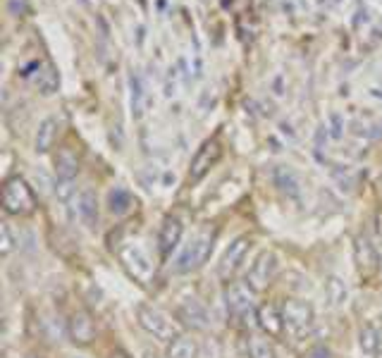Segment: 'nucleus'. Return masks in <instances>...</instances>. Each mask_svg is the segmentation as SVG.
Listing matches in <instances>:
<instances>
[{
  "label": "nucleus",
  "instance_id": "12",
  "mask_svg": "<svg viewBox=\"0 0 382 358\" xmlns=\"http://www.w3.org/2000/svg\"><path fill=\"white\" fill-rule=\"evenodd\" d=\"M177 318L191 329H208V325H211V316H208L206 306L196 299L182 301L177 309Z\"/></svg>",
  "mask_w": 382,
  "mask_h": 358
},
{
  "label": "nucleus",
  "instance_id": "3",
  "mask_svg": "<svg viewBox=\"0 0 382 358\" xmlns=\"http://www.w3.org/2000/svg\"><path fill=\"white\" fill-rule=\"evenodd\" d=\"M3 208L8 215L15 217H29L36 212V196L22 177H10L3 184Z\"/></svg>",
  "mask_w": 382,
  "mask_h": 358
},
{
  "label": "nucleus",
  "instance_id": "13",
  "mask_svg": "<svg viewBox=\"0 0 382 358\" xmlns=\"http://www.w3.org/2000/svg\"><path fill=\"white\" fill-rule=\"evenodd\" d=\"M353 260H356V267L361 275H373L380 265L378 251L366 237H356V242H353Z\"/></svg>",
  "mask_w": 382,
  "mask_h": 358
},
{
  "label": "nucleus",
  "instance_id": "27",
  "mask_svg": "<svg viewBox=\"0 0 382 358\" xmlns=\"http://www.w3.org/2000/svg\"><path fill=\"white\" fill-rule=\"evenodd\" d=\"M330 125H333V130H330V137H333V139H342V134H344V125H342L339 113L330 115Z\"/></svg>",
  "mask_w": 382,
  "mask_h": 358
},
{
  "label": "nucleus",
  "instance_id": "22",
  "mask_svg": "<svg viewBox=\"0 0 382 358\" xmlns=\"http://www.w3.org/2000/svg\"><path fill=\"white\" fill-rule=\"evenodd\" d=\"M132 208H134V196L125 187H115L108 194V210L112 215H125Z\"/></svg>",
  "mask_w": 382,
  "mask_h": 358
},
{
  "label": "nucleus",
  "instance_id": "1",
  "mask_svg": "<svg viewBox=\"0 0 382 358\" xmlns=\"http://www.w3.org/2000/svg\"><path fill=\"white\" fill-rule=\"evenodd\" d=\"M213 246H215V229H201L191 242L184 246L182 254L177 256L175 270L179 275H189V272L199 270L211 258Z\"/></svg>",
  "mask_w": 382,
  "mask_h": 358
},
{
  "label": "nucleus",
  "instance_id": "17",
  "mask_svg": "<svg viewBox=\"0 0 382 358\" xmlns=\"http://www.w3.org/2000/svg\"><path fill=\"white\" fill-rule=\"evenodd\" d=\"M325 299L333 309H342V306L349 301V287L342 277L330 275L328 282H325Z\"/></svg>",
  "mask_w": 382,
  "mask_h": 358
},
{
  "label": "nucleus",
  "instance_id": "21",
  "mask_svg": "<svg viewBox=\"0 0 382 358\" xmlns=\"http://www.w3.org/2000/svg\"><path fill=\"white\" fill-rule=\"evenodd\" d=\"M58 120L55 117H46V120L41 122V127H38L36 132V153H48L50 148H53V141L55 137H58Z\"/></svg>",
  "mask_w": 382,
  "mask_h": 358
},
{
  "label": "nucleus",
  "instance_id": "8",
  "mask_svg": "<svg viewBox=\"0 0 382 358\" xmlns=\"http://www.w3.org/2000/svg\"><path fill=\"white\" fill-rule=\"evenodd\" d=\"M222 158V143L217 137H211L208 141L201 143V148L196 150V155L191 158L189 167V184H199L213 167L217 165V160Z\"/></svg>",
  "mask_w": 382,
  "mask_h": 358
},
{
  "label": "nucleus",
  "instance_id": "32",
  "mask_svg": "<svg viewBox=\"0 0 382 358\" xmlns=\"http://www.w3.org/2000/svg\"><path fill=\"white\" fill-rule=\"evenodd\" d=\"M375 358H382V354H380V356H375Z\"/></svg>",
  "mask_w": 382,
  "mask_h": 358
},
{
  "label": "nucleus",
  "instance_id": "15",
  "mask_svg": "<svg viewBox=\"0 0 382 358\" xmlns=\"http://www.w3.org/2000/svg\"><path fill=\"white\" fill-rule=\"evenodd\" d=\"M77 212H79V220L86 229L98 227V196L93 194V189H84L77 196Z\"/></svg>",
  "mask_w": 382,
  "mask_h": 358
},
{
  "label": "nucleus",
  "instance_id": "14",
  "mask_svg": "<svg viewBox=\"0 0 382 358\" xmlns=\"http://www.w3.org/2000/svg\"><path fill=\"white\" fill-rule=\"evenodd\" d=\"M258 327L268 334V337L277 339L284 334V320H282V309L275 304H266L258 309Z\"/></svg>",
  "mask_w": 382,
  "mask_h": 358
},
{
  "label": "nucleus",
  "instance_id": "33",
  "mask_svg": "<svg viewBox=\"0 0 382 358\" xmlns=\"http://www.w3.org/2000/svg\"><path fill=\"white\" fill-rule=\"evenodd\" d=\"M75 358H82V356H75Z\"/></svg>",
  "mask_w": 382,
  "mask_h": 358
},
{
  "label": "nucleus",
  "instance_id": "18",
  "mask_svg": "<svg viewBox=\"0 0 382 358\" xmlns=\"http://www.w3.org/2000/svg\"><path fill=\"white\" fill-rule=\"evenodd\" d=\"M201 346L194 337L189 334H179L177 339H172L167 346V358H199Z\"/></svg>",
  "mask_w": 382,
  "mask_h": 358
},
{
  "label": "nucleus",
  "instance_id": "24",
  "mask_svg": "<svg viewBox=\"0 0 382 358\" xmlns=\"http://www.w3.org/2000/svg\"><path fill=\"white\" fill-rule=\"evenodd\" d=\"M246 354L249 358H277V351H275V344L268 337H249L246 342Z\"/></svg>",
  "mask_w": 382,
  "mask_h": 358
},
{
  "label": "nucleus",
  "instance_id": "10",
  "mask_svg": "<svg viewBox=\"0 0 382 358\" xmlns=\"http://www.w3.org/2000/svg\"><path fill=\"white\" fill-rule=\"evenodd\" d=\"M67 334H70L72 344L89 346L96 339V322L89 311H75L67 322Z\"/></svg>",
  "mask_w": 382,
  "mask_h": 358
},
{
  "label": "nucleus",
  "instance_id": "5",
  "mask_svg": "<svg viewBox=\"0 0 382 358\" xmlns=\"http://www.w3.org/2000/svg\"><path fill=\"white\" fill-rule=\"evenodd\" d=\"M117 256H120L122 267H125L127 275L132 277L134 282L144 284V287H148V284L153 282L155 267H153V263H151L148 254L144 251V246H139V244H125Z\"/></svg>",
  "mask_w": 382,
  "mask_h": 358
},
{
  "label": "nucleus",
  "instance_id": "20",
  "mask_svg": "<svg viewBox=\"0 0 382 358\" xmlns=\"http://www.w3.org/2000/svg\"><path fill=\"white\" fill-rule=\"evenodd\" d=\"M275 184H277L289 199H294V201L301 199V182L289 167H277V170H275Z\"/></svg>",
  "mask_w": 382,
  "mask_h": 358
},
{
  "label": "nucleus",
  "instance_id": "25",
  "mask_svg": "<svg viewBox=\"0 0 382 358\" xmlns=\"http://www.w3.org/2000/svg\"><path fill=\"white\" fill-rule=\"evenodd\" d=\"M13 249H15V234L8 222H3V225H0V256L8 258V256L13 254Z\"/></svg>",
  "mask_w": 382,
  "mask_h": 358
},
{
  "label": "nucleus",
  "instance_id": "19",
  "mask_svg": "<svg viewBox=\"0 0 382 358\" xmlns=\"http://www.w3.org/2000/svg\"><path fill=\"white\" fill-rule=\"evenodd\" d=\"M129 88H132V115H134V120H142L146 113V103H148L142 75L132 72V77H129Z\"/></svg>",
  "mask_w": 382,
  "mask_h": 358
},
{
  "label": "nucleus",
  "instance_id": "2",
  "mask_svg": "<svg viewBox=\"0 0 382 358\" xmlns=\"http://www.w3.org/2000/svg\"><path fill=\"white\" fill-rule=\"evenodd\" d=\"M137 320L151 337L160 339V342H172L182 334V327L172 316H167L165 311L158 309V306L151 304H142L137 309Z\"/></svg>",
  "mask_w": 382,
  "mask_h": 358
},
{
  "label": "nucleus",
  "instance_id": "11",
  "mask_svg": "<svg viewBox=\"0 0 382 358\" xmlns=\"http://www.w3.org/2000/svg\"><path fill=\"white\" fill-rule=\"evenodd\" d=\"M182 234H184V225L177 215H167L165 220H162L160 232H158V251L162 260H167L172 256V251L182 242Z\"/></svg>",
  "mask_w": 382,
  "mask_h": 358
},
{
  "label": "nucleus",
  "instance_id": "31",
  "mask_svg": "<svg viewBox=\"0 0 382 358\" xmlns=\"http://www.w3.org/2000/svg\"><path fill=\"white\" fill-rule=\"evenodd\" d=\"M82 5H89V0H82Z\"/></svg>",
  "mask_w": 382,
  "mask_h": 358
},
{
  "label": "nucleus",
  "instance_id": "7",
  "mask_svg": "<svg viewBox=\"0 0 382 358\" xmlns=\"http://www.w3.org/2000/svg\"><path fill=\"white\" fill-rule=\"evenodd\" d=\"M282 320H284V329L294 337L308 332L313 327V320H316V313H313V306L303 299H286L282 306Z\"/></svg>",
  "mask_w": 382,
  "mask_h": 358
},
{
  "label": "nucleus",
  "instance_id": "16",
  "mask_svg": "<svg viewBox=\"0 0 382 358\" xmlns=\"http://www.w3.org/2000/svg\"><path fill=\"white\" fill-rule=\"evenodd\" d=\"M77 172H79V155L75 153L72 146H63L55 155V175L58 182H75Z\"/></svg>",
  "mask_w": 382,
  "mask_h": 358
},
{
  "label": "nucleus",
  "instance_id": "6",
  "mask_svg": "<svg viewBox=\"0 0 382 358\" xmlns=\"http://www.w3.org/2000/svg\"><path fill=\"white\" fill-rule=\"evenodd\" d=\"M277 272H280V258L273 254V251H263V254H258L256 260L251 263L244 282L249 284L254 292H266V289L275 282Z\"/></svg>",
  "mask_w": 382,
  "mask_h": 358
},
{
  "label": "nucleus",
  "instance_id": "30",
  "mask_svg": "<svg viewBox=\"0 0 382 358\" xmlns=\"http://www.w3.org/2000/svg\"><path fill=\"white\" fill-rule=\"evenodd\" d=\"M144 358H160V356L155 354V351H146V354H144Z\"/></svg>",
  "mask_w": 382,
  "mask_h": 358
},
{
  "label": "nucleus",
  "instance_id": "29",
  "mask_svg": "<svg viewBox=\"0 0 382 358\" xmlns=\"http://www.w3.org/2000/svg\"><path fill=\"white\" fill-rule=\"evenodd\" d=\"M110 358H132V356H129L125 349H115V351L110 354Z\"/></svg>",
  "mask_w": 382,
  "mask_h": 358
},
{
  "label": "nucleus",
  "instance_id": "26",
  "mask_svg": "<svg viewBox=\"0 0 382 358\" xmlns=\"http://www.w3.org/2000/svg\"><path fill=\"white\" fill-rule=\"evenodd\" d=\"M301 358H333V351H330V346H325V344H316V346H311V349H308Z\"/></svg>",
  "mask_w": 382,
  "mask_h": 358
},
{
  "label": "nucleus",
  "instance_id": "23",
  "mask_svg": "<svg viewBox=\"0 0 382 358\" xmlns=\"http://www.w3.org/2000/svg\"><path fill=\"white\" fill-rule=\"evenodd\" d=\"M31 81L36 84L38 91L46 93V96L58 91V72H55L50 65H38V72L33 75Z\"/></svg>",
  "mask_w": 382,
  "mask_h": 358
},
{
  "label": "nucleus",
  "instance_id": "4",
  "mask_svg": "<svg viewBox=\"0 0 382 358\" xmlns=\"http://www.w3.org/2000/svg\"><path fill=\"white\" fill-rule=\"evenodd\" d=\"M254 294L256 292L246 282H232L224 289V306H227L229 316L239 320L241 325H251V320H258Z\"/></svg>",
  "mask_w": 382,
  "mask_h": 358
},
{
  "label": "nucleus",
  "instance_id": "28",
  "mask_svg": "<svg viewBox=\"0 0 382 358\" xmlns=\"http://www.w3.org/2000/svg\"><path fill=\"white\" fill-rule=\"evenodd\" d=\"M8 13L10 15H22L24 13V0H8Z\"/></svg>",
  "mask_w": 382,
  "mask_h": 358
},
{
  "label": "nucleus",
  "instance_id": "9",
  "mask_svg": "<svg viewBox=\"0 0 382 358\" xmlns=\"http://www.w3.org/2000/svg\"><path fill=\"white\" fill-rule=\"evenodd\" d=\"M251 237H237L232 244L227 246V251L222 254L220 263H217V277L220 279H232L234 272L241 267V263L246 260V256H249L251 251Z\"/></svg>",
  "mask_w": 382,
  "mask_h": 358
}]
</instances>
